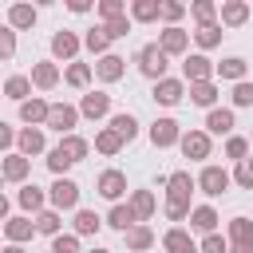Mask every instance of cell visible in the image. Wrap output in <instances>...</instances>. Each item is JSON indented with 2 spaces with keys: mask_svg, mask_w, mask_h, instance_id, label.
Returning a JSON list of instances; mask_svg holds the SVG:
<instances>
[{
  "mask_svg": "<svg viewBox=\"0 0 253 253\" xmlns=\"http://www.w3.org/2000/svg\"><path fill=\"white\" fill-rule=\"evenodd\" d=\"M194 190H198V178H190V170L166 174V221H186L194 213V206H190Z\"/></svg>",
  "mask_w": 253,
  "mask_h": 253,
  "instance_id": "obj_1",
  "label": "cell"
},
{
  "mask_svg": "<svg viewBox=\"0 0 253 253\" xmlns=\"http://www.w3.org/2000/svg\"><path fill=\"white\" fill-rule=\"evenodd\" d=\"M134 63H138V71H142L146 79H154V83H158V79H166V67H170V55H166V51L158 47V40H154V43H142V47H138V55H134Z\"/></svg>",
  "mask_w": 253,
  "mask_h": 253,
  "instance_id": "obj_2",
  "label": "cell"
},
{
  "mask_svg": "<svg viewBox=\"0 0 253 253\" xmlns=\"http://www.w3.org/2000/svg\"><path fill=\"white\" fill-rule=\"evenodd\" d=\"M47 202H51V210H59V213H63V210H71V213L83 210V206H79V182H75V178H55L51 190H47Z\"/></svg>",
  "mask_w": 253,
  "mask_h": 253,
  "instance_id": "obj_3",
  "label": "cell"
},
{
  "mask_svg": "<svg viewBox=\"0 0 253 253\" xmlns=\"http://www.w3.org/2000/svg\"><path fill=\"white\" fill-rule=\"evenodd\" d=\"M213 75H217V63H213L206 51H194V55L182 59V79H186V83H210Z\"/></svg>",
  "mask_w": 253,
  "mask_h": 253,
  "instance_id": "obj_4",
  "label": "cell"
},
{
  "mask_svg": "<svg viewBox=\"0 0 253 253\" xmlns=\"http://www.w3.org/2000/svg\"><path fill=\"white\" fill-rule=\"evenodd\" d=\"M178 150H182L190 162H206V158L213 154V134H210V130H186L182 142H178Z\"/></svg>",
  "mask_w": 253,
  "mask_h": 253,
  "instance_id": "obj_5",
  "label": "cell"
},
{
  "mask_svg": "<svg viewBox=\"0 0 253 253\" xmlns=\"http://www.w3.org/2000/svg\"><path fill=\"white\" fill-rule=\"evenodd\" d=\"M233 186V174L229 170H221V166H202V174H198V190L206 194V198H221L225 190Z\"/></svg>",
  "mask_w": 253,
  "mask_h": 253,
  "instance_id": "obj_6",
  "label": "cell"
},
{
  "mask_svg": "<svg viewBox=\"0 0 253 253\" xmlns=\"http://www.w3.org/2000/svg\"><path fill=\"white\" fill-rule=\"evenodd\" d=\"M79 107H71V103H51V119H47V130H55L59 138H67V134H75V126H79Z\"/></svg>",
  "mask_w": 253,
  "mask_h": 253,
  "instance_id": "obj_7",
  "label": "cell"
},
{
  "mask_svg": "<svg viewBox=\"0 0 253 253\" xmlns=\"http://www.w3.org/2000/svg\"><path fill=\"white\" fill-rule=\"evenodd\" d=\"M146 134H150V142H154L158 150H166V146H178L186 130L178 126V119H170V115H162V119H154V123H150V130H146Z\"/></svg>",
  "mask_w": 253,
  "mask_h": 253,
  "instance_id": "obj_8",
  "label": "cell"
},
{
  "mask_svg": "<svg viewBox=\"0 0 253 253\" xmlns=\"http://www.w3.org/2000/svg\"><path fill=\"white\" fill-rule=\"evenodd\" d=\"M186 79H174V75H166V79H158L154 83V91H150V99L158 103V107H178L182 99H186Z\"/></svg>",
  "mask_w": 253,
  "mask_h": 253,
  "instance_id": "obj_9",
  "label": "cell"
},
{
  "mask_svg": "<svg viewBox=\"0 0 253 253\" xmlns=\"http://www.w3.org/2000/svg\"><path fill=\"white\" fill-rule=\"evenodd\" d=\"M95 190H99V198H107L111 206H119L123 194H126V174L111 166V170H103V174L95 178Z\"/></svg>",
  "mask_w": 253,
  "mask_h": 253,
  "instance_id": "obj_10",
  "label": "cell"
},
{
  "mask_svg": "<svg viewBox=\"0 0 253 253\" xmlns=\"http://www.w3.org/2000/svg\"><path fill=\"white\" fill-rule=\"evenodd\" d=\"M190 36H194V32H186V28H162V32H158V47H162L170 59H174V55L186 59V55H190Z\"/></svg>",
  "mask_w": 253,
  "mask_h": 253,
  "instance_id": "obj_11",
  "label": "cell"
},
{
  "mask_svg": "<svg viewBox=\"0 0 253 253\" xmlns=\"http://www.w3.org/2000/svg\"><path fill=\"white\" fill-rule=\"evenodd\" d=\"M0 174H4V182H12V186H28L32 158H24L20 150H12V154H4V162H0Z\"/></svg>",
  "mask_w": 253,
  "mask_h": 253,
  "instance_id": "obj_12",
  "label": "cell"
},
{
  "mask_svg": "<svg viewBox=\"0 0 253 253\" xmlns=\"http://www.w3.org/2000/svg\"><path fill=\"white\" fill-rule=\"evenodd\" d=\"M162 249H166V253H202V245L194 241V233L182 229V225H170V229L162 233Z\"/></svg>",
  "mask_w": 253,
  "mask_h": 253,
  "instance_id": "obj_13",
  "label": "cell"
},
{
  "mask_svg": "<svg viewBox=\"0 0 253 253\" xmlns=\"http://www.w3.org/2000/svg\"><path fill=\"white\" fill-rule=\"evenodd\" d=\"M79 47H83V40H79L75 32H67V28H59V32L51 36V55H55V59H63V63H75Z\"/></svg>",
  "mask_w": 253,
  "mask_h": 253,
  "instance_id": "obj_14",
  "label": "cell"
},
{
  "mask_svg": "<svg viewBox=\"0 0 253 253\" xmlns=\"http://www.w3.org/2000/svg\"><path fill=\"white\" fill-rule=\"evenodd\" d=\"M59 63L55 59H40V63H32V87L36 91H51V87H59Z\"/></svg>",
  "mask_w": 253,
  "mask_h": 253,
  "instance_id": "obj_15",
  "label": "cell"
},
{
  "mask_svg": "<svg viewBox=\"0 0 253 253\" xmlns=\"http://www.w3.org/2000/svg\"><path fill=\"white\" fill-rule=\"evenodd\" d=\"M79 115H83V119H95V123L107 119V115H111V95H107V91H87V95L79 99Z\"/></svg>",
  "mask_w": 253,
  "mask_h": 253,
  "instance_id": "obj_16",
  "label": "cell"
},
{
  "mask_svg": "<svg viewBox=\"0 0 253 253\" xmlns=\"http://www.w3.org/2000/svg\"><path fill=\"white\" fill-rule=\"evenodd\" d=\"M47 119H51V103H47V99L32 95L28 103H20V123H28V126H47Z\"/></svg>",
  "mask_w": 253,
  "mask_h": 253,
  "instance_id": "obj_17",
  "label": "cell"
},
{
  "mask_svg": "<svg viewBox=\"0 0 253 253\" xmlns=\"http://www.w3.org/2000/svg\"><path fill=\"white\" fill-rule=\"evenodd\" d=\"M16 150H20L24 158H32V154H47V134H43V126H24L20 138H16Z\"/></svg>",
  "mask_w": 253,
  "mask_h": 253,
  "instance_id": "obj_18",
  "label": "cell"
},
{
  "mask_svg": "<svg viewBox=\"0 0 253 253\" xmlns=\"http://www.w3.org/2000/svg\"><path fill=\"white\" fill-rule=\"evenodd\" d=\"M16 202H20V210H24V213H32V217H36V213H43V210L51 206V202H47V194H43L36 182L20 186V190H16Z\"/></svg>",
  "mask_w": 253,
  "mask_h": 253,
  "instance_id": "obj_19",
  "label": "cell"
},
{
  "mask_svg": "<svg viewBox=\"0 0 253 253\" xmlns=\"http://www.w3.org/2000/svg\"><path fill=\"white\" fill-rule=\"evenodd\" d=\"M233 126H237V115H233V107H213V111H206V130L210 134H233Z\"/></svg>",
  "mask_w": 253,
  "mask_h": 253,
  "instance_id": "obj_20",
  "label": "cell"
},
{
  "mask_svg": "<svg viewBox=\"0 0 253 253\" xmlns=\"http://www.w3.org/2000/svg\"><path fill=\"white\" fill-rule=\"evenodd\" d=\"M40 229H36V217H8L4 221V237H8V245H24V241H32Z\"/></svg>",
  "mask_w": 253,
  "mask_h": 253,
  "instance_id": "obj_21",
  "label": "cell"
},
{
  "mask_svg": "<svg viewBox=\"0 0 253 253\" xmlns=\"http://www.w3.org/2000/svg\"><path fill=\"white\" fill-rule=\"evenodd\" d=\"M217 16H221V28H241V24L253 20V8H249L245 0H225Z\"/></svg>",
  "mask_w": 253,
  "mask_h": 253,
  "instance_id": "obj_22",
  "label": "cell"
},
{
  "mask_svg": "<svg viewBox=\"0 0 253 253\" xmlns=\"http://www.w3.org/2000/svg\"><path fill=\"white\" fill-rule=\"evenodd\" d=\"M217 210L213 206H194V213H190V233H202V237H210V233H217Z\"/></svg>",
  "mask_w": 253,
  "mask_h": 253,
  "instance_id": "obj_23",
  "label": "cell"
},
{
  "mask_svg": "<svg viewBox=\"0 0 253 253\" xmlns=\"http://www.w3.org/2000/svg\"><path fill=\"white\" fill-rule=\"evenodd\" d=\"M95 75L103 79V83H119L123 75H126V59L123 55H103V59H95Z\"/></svg>",
  "mask_w": 253,
  "mask_h": 253,
  "instance_id": "obj_24",
  "label": "cell"
},
{
  "mask_svg": "<svg viewBox=\"0 0 253 253\" xmlns=\"http://www.w3.org/2000/svg\"><path fill=\"white\" fill-rule=\"evenodd\" d=\"M186 95H190V103H194V107H206V111H213V107H217V95H221V87H217L213 79H210V83H190V91H186Z\"/></svg>",
  "mask_w": 253,
  "mask_h": 253,
  "instance_id": "obj_25",
  "label": "cell"
},
{
  "mask_svg": "<svg viewBox=\"0 0 253 253\" xmlns=\"http://www.w3.org/2000/svg\"><path fill=\"white\" fill-rule=\"evenodd\" d=\"M36 20H40V12L32 4H8V28L28 32V28H36Z\"/></svg>",
  "mask_w": 253,
  "mask_h": 253,
  "instance_id": "obj_26",
  "label": "cell"
},
{
  "mask_svg": "<svg viewBox=\"0 0 253 253\" xmlns=\"http://www.w3.org/2000/svg\"><path fill=\"white\" fill-rule=\"evenodd\" d=\"M99 225H107V217H99L95 210H75V221H71V233L79 237H95Z\"/></svg>",
  "mask_w": 253,
  "mask_h": 253,
  "instance_id": "obj_27",
  "label": "cell"
},
{
  "mask_svg": "<svg viewBox=\"0 0 253 253\" xmlns=\"http://www.w3.org/2000/svg\"><path fill=\"white\" fill-rule=\"evenodd\" d=\"M225 237H229V245H249V241H253V217H245V213L229 217Z\"/></svg>",
  "mask_w": 253,
  "mask_h": 253,
  "instance_id": "obj_28",
  "label": "cell"
},
{
  "mask_svg": "<svg viewBox=\"0 0 253 253\" xmlns=\"http://www.w3.org/2000/svg\"><path fill=\"white\" fill-rule=\"evenodd\" d=\"M83 47L91 51V55H111V36H107V28L103 24H95V28H87V36H83Z\"/></svg>",
  "mask_w": 253,
  "mask_h": 253,
  "instance_id": "obj_29",
  "label": "cell"
},
{
  "mask_svg": "<svg viewBox=\"0 0 253 253\" xmlns=\"http://www.w3.org/2000/svg\"><path fill=\"white\" fill-rule=\"evenodd\" d=\"M91 75H95V67L75 59V63H67V71H63V83H67V87H75V91H87V87H91Z\"/></svg>",
  "mask_w": 253,
  "mask_h": 253,
  "instance_id": "obj_30",
  "label": "cell"
},
{
  "mask_svg": "<svg viewBox=\"0 0 253 253\" xmlns=\"http://www.w3.org/2000/svg\"><path fill=\"white\" fill-rule=\"evenodd\" d=\"M4 99L28 103V99H32V75H8V79H4Z\"/></svg>",
  "mask_w": 253,
  "mask_h": 253,
  "instance_id": "obj_31",
  "label": "cell"
},
{
  "mask_svg": "<svg viewBox=\"0 0 253 253\" xmlns=\"http://www.w3.org/2000/svg\"><path fill=\"white\" fill-rule=\"evenodd\" d=\"M126 206L134 210V217H138V221H150V217H154V210H158V198H154L150 190H134Z\"/></svg>",
  "mask_w": 253,
  "mask_h": 253,
  "instance_id": "obj_32",
  "label": "cell"
},
{
  "mask_svg": "<svg viewBox=\"0 0 253 253\" xmlns=\"http://www.w3.org/2000/svg\"><path fill=\"white\" fill-rule=\"evenodd\" d=\"M123 237H126V249H130V253H146V249L154 245V229H150L146 221H138V225H134V229H126Z\"/></svg>",
  "mask_w": 253,
  "mask_h": 253,
  "instance_id": "obj_33",
  "label": "cell"
},
{
  "mask_svg": "<svg viewBox=\"0 0 253 253\" xmlns=\"http://www.w3.org/2000/svg\"><path fill=\"white\" fill-rule=\"evenodd\" d=\"M111 130H115L123 142H134V138H138V119H134L130 111H119V115H111Z\"/></svg>",
  "mask_w": 253,
  "mask_h": 253,
  "instance_id": "obj_34",
  "label": "cell"
},
{
  "mask_svg": "<svg viewBox=\"0 0 253 253\" xmlns=\"http://www.w3.org/2000/svg\"><path fill=\"white\" fill-rule=\"evenodd\" d=\"M107 225H111V229H119V233H126V229H134V225H138V217H134V210H130V206H123V202H119V206H111V210H107Z\"/></svg>",
  "mask_w": 253,
  "mask_h": 253,
  "instance_id": "obj_35",
  "label": "cell"
},
{
  "mask_svg": "<svg viewBox=\"0 0 253 253\" xmlns=\"http://www.w3.org/2000/svg\"><path fill=\"white\" fill-rule=\"evenodd\" d=\"M130 20L134 24H154V20H162V4L158 0H134L130 4Z\"/></svg>",
  "mask_w": 253,
  "mask_h": 253,
  "instance_id": "obj_36",
  "label": "cell"
},
{
  "mask_svg": "<svg viewBox=\"0 0 253 253\" xmlns=\"http://www.w3.org/2000/svg\"><path fill=\"white\" fill-rule=\"evenodd\" d=\"M245 71H249V63L241 55H229L217 63V79H229V83H245Z\"/></svg>",
  "mask_w": 253,
  "mask_h": 253,
  "instance_id": "obj_37",
  "label": "cell"
},
{
  "mask_svg": "<svg viewBox=\"0 0 253 253\" xmlns=\"http://www.w3.org/2000/svg\"><path fill=\"white\" fill-rule=\"evenodd\" d=\"M36 229H40L43 237H59V233H63V213L47 206L43 213H36Z\"/></svg>",
  "mask_w": 253,
  "mask_h": 253,
  "instance_id": "obj_38",
  "label": "cell"
},
{
  "mask_svg": "<svg viewBox=\"0 0 253 253\" xmlns=\"http://www.w3.org/2000/svg\"><path fill=\"white\" fill-rule=\"evenodd\" d=\"M59 150H63L71 162H83V158L91 154V142H87L83 134H67V138H59Z\"/></svg>",
  "mask_w": 253,
  "mask_h": 253,
  "instance_id": "obj_39",
  "label": "cell"
},
{
  "mask_svg": "<svg viewBox=\"0 0 253 253\" xmlns=\"http://www.w3.org/2000/svg\"><path fill=\"white\" fill-rule=\"evenodd\" d=\"M217 12H221V8H217L213 0H194V4H190V16L198 20V28H210V24H217Z\"/></svg>",
  "mask_w": 253,
  "mask_h": 253,
  "instance_id": "obj_40",
  "label": "cell"
},
{
  "mask_svg": "<svg viewBox=\"0 0 253 253\" xmlns=\"http://www.w3.org/2000/svg\"><path fill=\"white\" fill-rule=\"evenodd\" d=\"M123 146H126V142H123V138H119V134H115L111 126H103V130L95 134V150H99V154H107V158H115V154H119Z\"/></svg>",
  "mask_w": 253,
  "mask_h": 253,
  "instance_id": "obj_41",
  "label": "cell"
},
{
  "mask_svg": "<svg viewBox=\"0 0 253 253\" xmlns=\"http://www.w3.org/2000/svg\"><path fill=\"white\" fill-rule=\"evenodd\" d=\"M221 36H225L221 24H210V28H198V32H194V43H198L202 51H213V47L221 43Z\"/></svg>",
  "mask_w": 253,
  "mask_h": 253,
  "instance_id": "obj_42",
  "label": "cell"
},
{
  "mask_svg": "<svg viewBox=\"0 0 253 253\" xmlns=\"http://www.w3.org/2000/svg\"><path fill=\"white\" fill-rule=\"evenodd\" d=\"M249 146H253V142H249L245 134H229V138H225V158H233V166H237V162L249 158Z\"/></svg>",
  "mask_w": 253,
  "mask_h": 253,
  "instance_id": "obj_43",
  "label": "cell"
},
{
  "mask_svg": "<svg viewBox=\"0 0 253 253\" xmlns=\"http://www.w3.org/2000/svg\"><path fill=\"white\" fill-rule=\"evenodd\" d=\"M43 162H47V170H51V174H55V178H67V170H71V166H75V162H71V158H67V154H63V150H59V146H51V150H47V158H43Z\"/></svg>",
  "mask_w": 253,
  "mask_h": 253,
  "instance_id": "obj_44",
  "label": "cell"
},
{
  "mask_svg": "<svg viewBox=\"0 0 253 253\" xmlns=\"http://www.w3.org/2000/svg\"><path fill=\"white\" fill-rule=\"evenodd\" d=\"M47 253H83L79 249V233H59V237H51V249Z\"/></svg>",
  "mask_w": 253,
  "mask_h": 253,
  "instance_id": "obj_45",
  "label": "cell"
},
{
  "mask_svg": "<svg viewBox=\"0 0 253 253\" xmlns=\"http://www.w3.org/2000/svg\"><path fill=\"white\" fill-rule=\"evenodd\" d=\"M233 186L253 190V158H245V162H237V166H233Z\"/></svg>",
  "mask_w": 253,
  "mask_h": 253,
  "instance_id": "obj_46",
  "label": "cell"
},
{
  "mask_svg": "<svg viewBox=\"0 0 253 253\" xmlns=\"http://www.w3.org/2000/svg\"><path fill=\"white\" fill-rule=\"evenodd\" d=\"M99 16H103V24H111V20L126 16V4L123 0H99Z\"/></svg>",
  "mask_w": 253,
  "mask_h": 253,
  "instance_id": "obj_47",
  "label": "cell"
},
{
  "mask_svg": "<svg viewBox=\"0 0 253 253\" xmlns=\"http://www.w3.org/2000/svg\"><path fill=\"white\" fill-rule=\"evenodd\" d=\"M186 12H190V8H186V4H178V0L162 4V20H166V28H178V20H182Z\"/></svg>",
  "mask_w": 253,
  "mask_h": 253,
  "instance_id": "obj_48",
  "label": "cell"
},
{
  "mask_svg": "<svg viewBox=\"0 0 253 253\" xmlns=\"http://www.w3.org/2000/svg\"><path fill=\"white\" fill-rule=\"evenodd\" d=\"M103 28H107V36H111V40H126V36H130V16H119V20L103 24Z\"/></svg>",
  "mask_w": 253,
  "mask_h": 253,
  "instance_id": "obj_49",
  "label": "cell"
},
{
  "mask_svg": "<svg viewBox=\"0 0 253 253\" xmlns=\"http://www.w3.org/2000/svg\"><path fill=\"white\" fill-rule=\"evenodd\" d=\"M233 107H253V83H233Z\"/></svg>",
  "mask_w": 253,
  "mask_h": 253,
  "instance_id": "obj_50",
  "label": "cell"
},
{
  "mask_svg": "<svg viewBox=\"0 0 253 253\" xmlns=\"http://www.w3.org/2000/svg\"><path fill=\"white\" fill-rule=\"evenodd\" d=\"M202 253H229V237H221V233L202 237Z\"/></svg>",
  "mask_w": 253,
  "mask_h": 253,
  "instance_id": "obj_51",
  "label": "cell"
},
{
  "mask_svg": "<svg viewBox=\"0 0 253 253\" xmlns=\"http://www.w3.org/2000/svg\"><path fill=\"white\" fill-rule=\"evenodd\" d=\"M0 55L4 59L16 55V28H0Z\"/></svg>",
  "mask_w": 253,
  "mask_h": 253,
  "instance_id": "obj_52",
  "label": "cell"
},
{
  "mask_svg": "<svg viewBox=\"0 0 253 253\" xmlns=\"http://www.w3.org/2000/svg\"><path fill=\"white\" fill-rule=\"evenodd\" d=\"M16 138H20V130H12L8 123H0V146L12 154V146H16Z\"/></svg>",
  "mask_w": 253,
  "mask_h": 253,
  "instance_id": "obj_53",
  "label": "cell"
},
{
  "mask_svg": "<svg viewBox=\"0 0 253 253\" xmlns=\"http://www.w3.org/2000/svg\"><path fill=\"white\" fill-rule=\"evenodd\" d=\"M67 8H71L75 16H87V12H91V0H67Z\"/></svg>",
  "mask_w": 253,
  "mask_h": 253,
  "instance_id": "obj_54",
  "label": "cell"
},
{
  "mask_svg": "<svg viewBox=\"0 0 253 253\" xmlns=\"http://www.w3.org/2000/svg\"><path fill=\"white\" fill-rule=\"evenodd\" d=\"M229 253H253V241L249 245H229Z\"/></svg>",
  "mask_w": 253,
  "mask_h": 253,
  "instance_id": "obj_55",
  "label": "cell"
},
{
  "mask_svg": "<svg viewBox=\"0 0 253 253\" xmlns=\"http://www.w3.org/2000/svg\"><path fill=\"white\" fill-rule=\"evenodd\" d=\"M0 253H28V249H24V245H4Z\"/></svg>",
  "mask_w": 253,
  "mask_h": 253,
  "instance_id": "obj_56",
  "label": "cell"
},
{
  "mask_svg": "<svg viewBox=\"0 0 253 253\" xmlns=\"http://www.w3.org/2000/svg\"><path fill=\"white\" fill-rule=\"evenodd\" d=\"M87 253H111V249H103V245H95V249H87Z\"/></svg>",
  "mask_w": 253,
  "mask_h": 253,
  "instance_id": "obj_57",
  "label": "cell"
},
{
  "mask_svg": "<svg viewBox=\"0 0 253 253\" xmlns=\"http://www.w3.org/2000/svg\"><path fill=\"white\" fill-rule=\"evenodd\" d=\"M249 142H253V134H249Z\"/></svg>",
  "mask_w": 253,
  "mask_h": 253,
  "instance_id": "obj_58",
  "label": "cell"
}]
</instances>
